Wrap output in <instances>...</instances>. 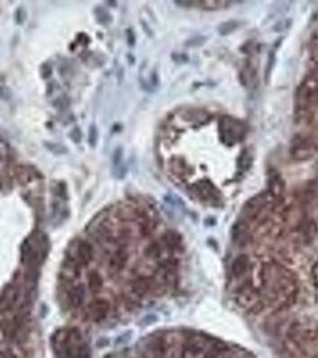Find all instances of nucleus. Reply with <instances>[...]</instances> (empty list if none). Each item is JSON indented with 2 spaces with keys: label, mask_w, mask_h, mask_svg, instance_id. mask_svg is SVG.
<instances>
[{
  "label": "nucleus",
  "mask_w": 318,
  "mask_h": 358,
  "mask_svg": "<svg viewBox=\"0 0 318 358\" xmlns=\"http://www.w3.org/2000/svg\"><path fill=\"white\" fill-rule=\"evenodd\" d=\"M222 137L226 144H236L244 135V129L242 123L233 118H224L220 122Z\"/></svg>",
  "instance_id": "f257e3e1"
},
{
  "label": "nucleus",
  "mask_w": 318,
  "mask_h": 358,
  "mask_svg": "<svg viewBox=\"0 0 318 358\" xmlns=\"http://www.w3.org/2000/svg\"><path fill=\"white\" fill-rule=\"evenodd\" d=\"M21 290L17 285H6L0 293V312H10L18 305Z\"/></svg>",
  "instance_id": "f03ea898"
},
{
  "label": "nucleus",
  "mask_w": 318,
  "mask_h": 358,
  "mask_svg": "<svg viewBox=\"0 0 318 358\" xmlns=\"http://www.w3.org/2000/svg\"><path fill=\"white\" fill-rule=\"evenodd\" d=\"M110 308L112 305L107 298L97 297L89 305V316L95 322H101L107 319Z\"/></svg>",
  "instance_id": "7ed1b4c3"
},
{
  "label": "nucleus",
  "mask_w": 318,
  "mask_h": 358,
  "mask_svg": "<svg viewBox=\"0 0 318 358\" xmlns=\"http://www.w3.org/2000/svg\"><path fill=\"white\" fill-rule=\"evenodd\" d=\"M74 258L83 265H88L93 258V247L88 241H80L75 246Z\"/></svg>",
  "instance_id": "20e7f679"
},
{
  "label": "nucleus",
  "mask_w": 318,
  "mask_h": 358,
  "mask_svg": "<svg viewBox=\"0 0 318 358\" xmlns=\"http://www.w3.org/2000/svg\"><path fill=\"white\" fill-rule=\"evenodd\" d=\"M67 300L73 308H79L85 301V288L82 284L72 285L67 292Z\"/></svg>",
  "instance_id": "39448f33"
},
{
  "label": "nucleus",
  "mask_w": 318,
  "mask_h": 358,
  "mask_svg": "<svg viewBox=\"0 0 318 358\" xmlns=\"http://www.w3.org/2000/svg\"><path fill=\"white\" fill-rule=\"evenodd\" d=\"M128 260V253L125 249H118L113 253V255L109 259V265L112 270L120 271L122 270L123 266L126 265Z\"/></svg>",
  "instance_id": "423d86ee"
},
{
  "label": "nucleus",
  "mask_w": 318,
  "mask_h": 358,
  "mask_svg": "<svg viewBox=\"0 0 318 358\" xmlns=\"http://www.w3.org/2000/svg\"><path fill=\"white\" fill-rule=\"evenodd\" d=\"M263 204H265V196L262 195L255 196L254 198H251V200H249L247 203H245L243 208V214L247 217L254 216V215L257 214L258 211L262 208Z\"/></svg>",
  "instance_id": "0eeeda50"
},
{
  "label": "nucleus",
  "mask_w": 318,
  "mask_h": 358,
  "mask_svg": "<svg viewBox=\"0 0 318 358\" xmlns=\"http://www.w3.org/2000/svg\"><path fill=\"white\" fill-rule=\"evenodd\" d=\"M103 287V278L96 271H91L88 274V288L92 293H98Z\"/></svg>",
  "instance_id": "6e6552de"
},
{
  "label": "nucleus",
  "mask_w": 318,
  "mask_h": 358,
  "mask_svg": "<svg viewBox=\"0 0 318 358\" xmlns=\"http://www.w3.org/2000/svg\"><path fill=\"white\" fill-rule=\"evenodd\" d=\"M131 288H132V293H133V294H136L138 296H142L146 294L147 290H149L150 283L146 281V279L142 278V277H139V278H136L134 281H132Z\"/></svg>",
  "instance_id": "1a4fd4ad"
},
{
  "label": "nucleus",
  "mask_w": 318,
  "mask_h": 358,
  "mask_svg": "<svg viewBox=\"0 0 318 358\" xmlns=\"http://www.w3.org/2000/svg\"><path fill=\"white\" fill-rule=\"evenodd\" d=\"M248 265H249V259H248V257H245V255H241V257L237 258V259L233 262V265H232V273L234 276L239 277V276H242V274H244L245 271H247V269H248Z\"/></svg>",
  "instance_id": "9d476101"
},
{
  "label": "nucleus",
  "mask_w": 318,
  "mask_h": 358,
  "mask_svg": "<svg viewBox=\"0 0 318 358\" xmlns=\"http://www.w3.org/2000/svg\"><path fill=\"white\" fill-rule=\"evenodd\" d=\"M241 21H225V23H222L219 25V28H218V30H219V32L222 35H228L231 34V32L237 30V29L241 26Z\"/></svg>",
  "instance_id": "9b49d317"
},
{
  "label": "nucleus",
  "mask_w": 318,
  "mask_h": 358,
  "mask_svg": "<svg viewBox=\"0 0 318 358\" xmlns=\"http://www.w3.org/2000/svg\"><path fill=\"white\" fill-rule=\"evenodd\" d=\"M97 141V129L96 126H91L90 134H89V144L91 147H95Z\"/></svg>",
  "instance_id": "f8f14e48"
},
{
  "label": "nucleus",
  "mask_w": 318,
  "mask_h": 358,
  "mask_svg": "<svg viewBox=\"0 0 318 358\" xmlns=\"http://www.w3.org/2000/svg\"><path fill=\"white\" fill-rule=\"evenodd\" d=\"M274 59H275V55H274V53L272 52L271 54H269L268 63H267V68H266V80H268L269 73H271L272 67H273V64H274Z\"/></svg>",
  "instance_id": "ddd939ff"
},
{
  "label": "nucleus",
  "mask_w": 318,
  "mask_h": 358,
  "mask_svg": "<svg viewBox=\"0 0 318 358\" xmlns=\"http://www.w3.org/2000/svg\"><path fill=\"white\" fill-rule=\"evenodd\" d=\"M69 136L72 137V140H73L74 142H79L80 139H82V133H80V130L78 128H75L73 131H72L71 134H69Z\"/></svg>",
  "instance_id": "4468645a"
},
{
  "label": "nucleus",
  "mask_w": 318,
  "mask_h": 358,
  "mask_svg": "<svg viewBox=\"0 0 318 358\" xmlns=\"http://www.w3.org/2000/svg\"><path fill=\"white\" fill-rule=\"evenodd\" d=\"M120 157H121V149H120V148H118V149L116 150V155H115V159H114L115 165H117L118 161H120V159H121Z\"/></svg>",
  "instance_id": "2eb2a0df"
}]
</instances>
